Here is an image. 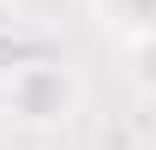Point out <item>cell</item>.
I'll use <instances>...</instances> for the list:
<instances>
[{
    "instance_id": "1",
    "label": "cell",
    "mask_w": 156,
    "mask_h": 150,
    "mask_svg": "<svg viewBox=\"0 0 156 150\" xmlns=\"http://www.w3.org/2000/svg\"><path fill=\"white\" fill-rule=\"evenodd\" d=\"M0 108L24 132H60L84 108V78L60 54H18L0 72Z\"/></svg>"
},
{
    "instance_id": "2",
    "label": "cell",
    "mask_w": 156,
    "mask_h": 150,
    "mask_svg": "<svg viewBox=\"0 0 156 150\" xmlns=\"http://www.w3.org/2000/svg\"><path fill=\"white\" fill-rule=\"evenodd\" d=\"M96 6V24L108 30V36H120V42H150V6L156 0H90Z\"/></svg>"
}]
</instances>
